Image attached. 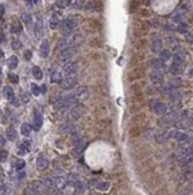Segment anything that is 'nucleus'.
I'll use <instances>...</instances> for the list:
<instances>
[{"mask_svg":"<svg viewBox=\"0 0 193 195\" xmlns=\"http://www.w3.org/2000/svg\"><path fill=\"white\" fill-rule=\"evenodd\" d=\"M24 59H25V60H30V59H31V51H30V50H26V51L24 53Z\"/></svg>","mask_w":193,"mask_h":195,"instance_id":"obj_52","label":"nucleus"},{"mask_svg":"<svg viewBox=\"0 0 193 195\" xmlns=\"http://www.w3.org/2000/svg\"><path fill=\"white\" fill-rule=\"evenodd\" d=\"M24 166H25V160H23V159H18V160H15V163H14V167H15L17 170H21Z\"/></svg>","mask_w":193,"mask_h":195,"instance_id":"obj_42","label":"nucleus"},{"mask_svg":"<svg viewBox=\"0 0 193 195\" xmlns=\"http://www.w3.org/2000/svg\"><path fill=\"white\" fill-rule=\"evenodd\" d=\"M7 158V152L5 150H1V162H5Z\"/></svg>","mask_w":193,"mask_h":195,"instance_id":"obj_51","label":"nucleus"},{"mask_svg":"<svg viewBox=\"0 0 193 195\" xmlns=\"http://www.w3.org/2000/svg\"><path fill=\"white\" fill-rule=\"evenodd\" d=\"M42 124H43V116H42V114L39 111L35 110L33 111V124H32V128L35 130H39Z\"/></svg>","mask_w":193,"mask_h":195,"instance_id":"obj_12","label":"nucleus"},{"mask_svg":"<svg viewBox=\"0 0 193 195\" xmlns=\"http://www.w3.org/2000/svg\"><path fill=\"white\" fill-rule=\"evenodd\" d=\"M38 0H27V2L30 4V5H32V4H36Z\"/></svg>","mask_w":193,"mask_h":195,"instance_id":"obj_56","label":"nucleus"},{"mask_svg":"<svg viewBox=\"0 0 193 195\" xmlns=\"http://www.w3.org/2000/svg\"><path fill=\"white\" fill-rule=\"evenodd\" d=\"M8 80L11 83H13V84H18L19 83V77L17 74H14V73H10L8 74Z\"/></svg>","mask_w":193,"mask_h":195,"instance_id":"obj_41","label":"nucleus"},{"mask_svg":"<svg viewBox=\"0 0 193 195\" xmlns=\"http://www.w3.org/2000/svg\"><path fill=\"white\" fill-rule=\"evenodd\" d=\"M1 195H10V189L7 185H5L4 183L1 184Z\"/></svg>","mask_w":193,"mask_h":195,"instance_id":"obj_48","label":"nucleus"},{"mask_svg":"<svg viewBox=\"0 0 193 195\" xmlns=\"http://www.w3.org/2000/svg\"><path fill=\"white\" fill-rule=\"evenodd\" d=\"M25 176V173L23 172V171H20V173H19V178H21V177H24Z\"/></svg>","mask_w":193,"mask_h":195,"instance_id":"obj_58","label":"nucleus"},{"mask_svg":"<svg viewBox=\"0 0 193 195\" xmlns=\"http://www.w3.org/2000/svg\"><path fill=\"white\" fill-rule=\"evenodd\" d=\"M24 195H43V194L36 191V190H35L33 188H31V187H27V188L24 190Z\"/></svg>","mask_w":193,"mask_h":195,"instance_id":"obj_38","label":"nucleus"},{"mask_svg":"<svg viewBox=\"0 0 193 195\" xmlns=\"http://www.w3.org/2000/svg\"><path fill=\"white\" fill-rule=\"evenodd\" d=\"M186 172L187 173H193V163L186 166Z\"/></svg>","mask_w":193,"mask_h":195,"instance_id":"obj_50","label":"nucleus"},{"mask_svg":"<svg viewBox=\"0 0 193 195\" xmlns=\"http://www.w3.org/2000/svg\"><path fill=\"white\" fill-rule=\"evenodd\" d=\"M151 66H152L155 69L161 71V69L164 68V62H163L161 59H154V60L151 61Z\"/></svg>","mask_w":193,"mask_h":195,"instance_id":"obj_30","label":"nucleus"},{"mask_svg":"<svg viewBox=\"0 0 193 195\" xmlns=\"http://www.w3.org/2000/svg\"><path fill=\"white\" fill-rule=\"evenodd\" d=\"M21 30H23V26H21V24L19 22H14L12 24V26H11V32L12 33H20Z\"/></svg>","mask_w":193,"mask_h":195,"instance_id":"obj_36","label":"nucleus"},{"mask_svg":"<svg viewBox=\"0 0 193 195\" xmlns=\"http://www.w3.org/2000/svg\"><path fill=\"white\" fill-rule=\"evenodd\" d=\"M143 69H137V71H135L131 75H130V78L131 79H133V78H139V77H143Z\"/></svg>","mask_w":193,"mask_h":195,"instance_id":"obj_45","label":"nucleus"},{"mask_svg":"<svg viewBox=\"0 0 193 195\" xmlns=\"http://www.w3.org/2000/svg\"><path fill=\"white\" fill-rule=\"evenodd\" d=\"M18 63H19V60H18V57H17L15 55H12V56H10V57L7 59V66H8L10 69L17 68Z\"/></svg>","mask_w":193,"mask_h":195,"instance_id":"obj_23","label":"nucleus"},{"mask_svg":"<svg viewBox=\"0 0 193 195\" xmlns=\"http://www.w3.org/2000/svg\"><path fill=\"white\" fill-rule=\"evenodd\" d=\"M152 110L155 114L157 115H166L167 114V105L162 102H155L154 105H152Z\"/></svg>","mask_w":193,"mask_h":195,"instance_id":"obj_13","label":"nucleus"},{"mask_svg":"<svg viewBox=\"0 0 193 195\" xmlns=\"http://www.w3.org/2000/svg\"><path fill=\"white\" fill-rule=\"evenodd\" d=\"M0 140H1V141H0V142H1V146H4V145H5V138H4V136H1V138H0Z\"/></svg>","mask_w":193,"mask_h":195,"instance_id":"obj_55","label":"nucleus"},{"mask_svg":"<svg viewBox=\"0 0 193 195\" xmlns=\"http://www.w3.org/2000/svg\"><path fill=\"white\" fill-rule=\"evenodd\" d=\"M187 75H188L189 78H193V67L188 69V72H187Z\"/></svg>","mask_w":193,"mask_h":195,"instance_id":"obj_54","label":"nucleus"},{"mask_svg":"<svg viewBox=\"0 0 193 195\" xmlns=\"http://www.w3.org/2000/svg\"><path fill=\"white\" fill-rule=\"evenodd\" d=\"M179 117H180V115H179L178 111H175V110L174 111H168L166 115L162 116L161 123L162 124H172V123H175L179 120Z\"/></svg>","mask_w":193,"mask_h":195,"instance_id":"obj_5","label":"nucleus"},{"mask_svg":"<svg viewBox=\"0 0 193 195\" xmlns=\"http://www.w3.org/2000/svg\"><path fill=\"white\" fill-rule=\"evenodd\" d=\"M182 72V67H181V65H178V63H172L170 66H169V73L170 74H173V75H178V74H180Z\"/></svg>","mask_w":193,"mask_h":195,"instance_id":"obj_24","label":"nucleus"},{"mask_svg":"<svg viewBox=\"0 0 193 195\" xmlns=\"http://www.w3.org/2000/svg\"><path fill=\"white\" fill-rule=\"evenodd\" d=\"M74 55H75V48H74V47L66 48V49H63V50L60 51V54H58V56H57V60H58V62L66 65V63H68V61H69Z\"/></svg>","mask_w":193,"mask_h":195,"instance_id":"obj_4","label":"nucleus"},{"mask_svg":"<svg viewBox=\"0 0 193 195\" xmlns=\"http://www.w3.org/2000/svg\"><path fill=\"white\" fill-rule=\"evenodd\" d=\"M31 130H32V127H31V124H29V123H23L21 127H20V132H21V134L25 135V136L30 135Z\"/></svg>","mask_w":193,"mask_h":195,"instance_id":"obj_33","label":"nucleus"},{"mask_svg":"<svg viewBox=\"0 0 193 195\" xmlns=\"http://www.w3.org/2000/svg\"><path fill=\"white\" fill-rule=\"evenodd\" d=\"M29 151H30V141H23L19 146H18V153L20 154V156H25V154H27L29 153Z\"/></svg>","mask_w":193,"mask_h":195,"instance_id":"obj_20","label":"nucleus"},{"mask_svg":"<svg viewBox=\"0 0 193 195\" xmlns=\"http://www.w3.org/2000/svg\"><path fill=\"white\" fill-rule=\"evenodd\" d=\"M60 85H61V87H62L63 90H69V89H71L73 86L76 85V78H75V75L64 78Z\"/></svg>","mask_w":193,"mask_h":195,"instance_id":"obj_11","label":"nucleus"},{"mask_svg":"<svg viewBox=\"0 0 193 195\" xmlns=\"http://www.w3.org/2000/svg\"><path fill=\"white\" fill-rule=\"evenodd\" d=\"M172 139L176 140L178 142H182V144H186L188 140H189V136L181 132V130H172Z\"/></svg>","mask_w":193,"mask_h":195,"instance_id":"obj_8","label":"nucleus"},{"mask_svg":"<svg viewBox=\"0 0 193 195\" xmlns=\"http://www.w3.org/2000/svg\"><path fill=\"white\" fill-rule=\"evenodd\" d=\"M5 13V7H4V5H1V14H4Z\"/></svg>","mask_w":193,"mask_h":195,"instance_id":"obj_57","label":"nucleus"},{"mask_svg":"<svg viewBox=\"0 0 193 195\" xmlns=\"http://www.w3.org/2000/svg\"><path fill=\"white\" fill-rule=\"evenodd\" d=\"M2 92H4V96L11 102L13 98H15L14 97V92H13V90H12V87H10V86H5L4 89H2Z\"/></svg>","mask_w":193,"mask_h":195,"instance_id":"obj_26","label":"nucleus"},{"mask_svg":"<svg viewBox=\"0 0 193 195\" xmlns=\"http://www.w3.org/2000/svg\"><path fill=\"white\" fill-rule=\"evenodd\" d=\"M41 91H42V92H43V93H44V92H45V86H44V85H43V86H42V87H41Z\"/></svg>","mask_w":193,"mask_h":195,"instance_id":"obj_59","label":"nucleus"},{"mask_svg":"<svg viewBox=\"0 0 193 195\" xmlns=\"http://www.w3.org/2000/svg\"><path fill=\"white\" fill-rule=\"evenodd\" d=\"M79 41H81V36L79 35V33H76V32H71V33H69V35H66V36H63L60 41H58V48L61 49V50H63V49H66V48H70V47H73L75 43H77Z\"/></svg>","mask_w":193,"mask_h":195,"instance_id":"obj_1","label":"nucleus"},{"mask_svg":"<svg viewBox=\"0 0 193 195\" xmlns=\"http://www.w3.org/2000/svg\"><path fill=\"white\" fill-rule=\"evenodd\" d=\"M32 75L35 77V79L41 80L43 78V72L38 66H35V67H32Z\"/></svg>","mask_w":193,"mask_h":195,"instance_id":"obj_32","label":"nucleus"},{"mask_svg":"<svg viewBox=\"0 0 193 195\" xmlns=\"http://www.w3.org/2000/svg\"><path fill=\"white\" fill-rule=\"evenodd\" d=\"M192 2H193V0H192Z\"/></svg>","mask_w":193,"mask_h":195,"instance_id":"obj_61","label":"nucleus"},{"mask_svg":"<svg viewBox=\"0 0 193 195\" xmlns=\"http://www.w3.org/2000/svg\"><path fill=\"white\" fill-rule=\"evenodd\" d=\"M6 138H7L8 140H11V141L15 140V138H17V130H15L14 127L11 126V127L6 128Z\"/></svg>","mask_w":193,"mask_h":195,"instance_id":"obj_25","label":"nucleus"},{"mask_svg":"<svg viewBox=\"0 0 193 195\" xmlns=\"http://www.w3.org/2000/svg\"><path fill=\"white\" fill-rule=\"evenodd\" d=\"M36 165L39 170H45L48 166H49V159L44 156V154H39L38 158H37V162H36Z\"/></svg>","mask_w":193,"mask_h":195,"instance_id":"obj_15","label":"nucleus"},{"mask_svg":"<svg viewBox=\"0 0 193 195\" xmlns=\"http://www.w3.org/2000/svg\"><path fill=\"white\" fill-rule=\"evenodd\" d=\"M186 41L189 43V44H193V32H189L186 35Z\"/></svg>","mask_w":193,"mask_h":195,"instance_id":"obj_49","label":"nucleus"},{"mask_svg":"<svg viewBox=\"0 0 193 195\" xmlns=\"http://www.w3.org/2000/svg\"><path fill=\"white\" fill-rule=\"evenodd\" d=\"M51 178H52V182H54L56 189L60 190V189H62V188L66 187L67 177H66V175H64V172H63L62 170H60V169L54 170V172H52V175H51Z\"/></svg>","mask_w":193,"mask_h":195,"instance_id":"obj_2","label":"nucleus"},{"mask_svg":"<svg viewBox=\"0 0 193 195\" xmlns=\"http://www.w3.org/2000/svg\"><path fill=\"white\" fill-rule=\"evenodd\" d=\"M158 56H160V59H161L163 62H166V61H168V60L170 59L172 55H170V51H169L168 49H162V50L160 51V55H158Z\"/></svg>","mask_w":193,"mask_h":195,"instance_id":"obj_34","label":"nucleus"},{"mask_svg":"<svg viewBox=\"0 0 193 195\" xmlns=\"http://www.w3.org/2000/svg\"><path fill=\"white\" fill-rule=\"evenodd\" d=\"M67 5H68V0H57L56 1V6L60 8H64V7H67Z\"/></svg>","mask_w":193,"mask_h":195,"instance_id":"obj_47","label":"nucleus"},{"mask_svg":"<svg viewBox=\"0 0 193 195\" xmlns=\"http://www.w3.org/2000/svg\"><path fill=\"white\" fill-rule=\"evenodd\" d=\"M63 72L67 77H73L77 72V65L75 62H68L63 66Z\"/></svg>","mask_w":193,"mask_h":195,"instance_id":"obj_9","label":"nucleus"},{"mask_svg":"<svg viewBox=\"0 0 193 195\" xmlns=\"http://www.w3.org/2000/svg\"><path fill=\"white\" fill-rule=\"evenodd\" d=\"M182 19H183V13L180 12V11L175 12V13L173 14V17H172V20H173L174 23H178V24H181V23H182Z\"/></svg>","mask_w":193,"mask_h":195,"instance_id":"obj_35","label":"nucleus"},{"mask_svg":"<svg viewBox=\"0 0 193 195\" xmlns=\"http://www.w3.org/2000/svg\"><path fill=\"white\" fill-rule=\"evenodd\" d=\"M192 189H193V185H192Z\"/></svg>","mask_w":193,"mask_h":195,"instance_id":"obj_60","label":"nucleus"},{"mask_svg":"<svg viewBox=\"0 0 193 195\" xmlns=\"http://www.w3.org/2000/svg\"><path fill=\"white\" fill-rule=\"evenodd\" d=\"M74 95H75L76 100L82 102V100H85V99H87V98H88L89 92H88V89H87L86 86H80V87H77V89L75 90Z\"/></svg>","mask_w":193,"mask_h":195,"instance_id":"obj_7","label":"nucleus"},{"mask_svg":"<svg viewBox=\"0 0 193 195\" xmlns=\"http://www.w3.org/2000/svg\"><path fill=\"white\" fill-rule=\"evenodd\" d=\"M185 61V55L181 53V51H178L173 55V62L174 63H178V65H182Z\"/></svg>","mask_w":193,"mask_h":195,"instance_id":"obj_27","label":"nucleus"},{"mask_svg":"<svg viewBox=\"0 0 193 195\" xmlns=\"http://www.w3.org/2000/svg\"><path fill=\"white\" fill-rule=\"evenodd\" d=\"M21 20H23V23H25L26 25H30L31 22H32L31 16H30L29 13H23V14H21Z\"/></svg>","mask_w":193,"mask_h":195,"instance_id":"obj_39","label":"nucleus"},{"mask_svg":"<svg viewBox=\"0 0 193 195\" xmlns=\"http://www.w3.org/2000/svg\"><path fill=\"white\" fill-rule=\"evenodd\" d=\"M31 92H32V95L33 96H38L42 91H41V89L38 87V85H36V84H32L31 85Z\"/></svg>","mask_w":193,"mask_h":195,"instance_id":"obj_43","label":"nucleus"},{"mask_svg":"<svg viewBox=\"0 0 193 195\" xmlns=\"http://www.w3.org/2000/svg\"><path fill=\"white\" fill-rule=\"evenodd\" d=\"M83 110H85L83 105H81V104L74 105V106L69 110V120H70V121H76V120H79V118L82 116Z\"/></svg>","mask_w":193,"mask_h":195,"instance_id":"obj_6","label":"nucleus"},{"mask_svg":"<svg viewBox=\"0 0 193 195\" xmlns=\"http://www.w3.org/2000/svg\"><path fill=\"white\" fill-rule=\"evenodd\" d=\"M20 47H21V43H20L19 39H13L12 41V49L18 50V49H20Z\"/></svg>","mask_w":193,"mask_h":195,"instance_id":"obj_46","label":"nucleus"},{"mask_svg":"<svg viewBox=\"0 0 193 195\" xmlns=\"http://www.w3.org/2000/svg\"><path fill=\"white\" fill-rule=\"evenodd\" d=\"M35 31H36V33H41L42 32V19L41 18H38V22L35 25Z\"/></svg>","mask_w":193,"mask_h":195,"instance_id":"obj_44","label":"nucleus"},{"mask_svg":"<svg viewBox=\"0 0 193 195\" xmlns=\"http://www.w3.org/2000/svg\"><path fill=\"white\" fill-rule=\"evenodd\" d=\"M54 106L55 109H61V108H64V96H58L55 98L54 100Z\"/></svg>","mask_w":193,"mask_h":195,"instance_id":"obj_28","label":"nucleus"},{"mask_svg":"<svg viewBox=\"0 0 193 195\" xmlns=\"http://www.w3.org/2000/svg\"><path fill=\"white\" fill-rule=\"evenodd\" d=\"M75 189H76V191H79V193H83L85 190H86V183L83 182V181H77L76 183H75Z\"/></svg>","mask_w":193,"mask_h":195,"instance_id":"obj_37","label":"nucleus"},{"mask_svg":"<svg viewBox=\"0 0 193 195\" xmlns=\"http://www.w3.org/2000/svg\"><path fill=\"white\" fill-rule=\"evenodd\" d=\"M75 102H76V98H75V95L74 93H69V95L64 96V105L66 106L73 105Z\"/></svg>","mask_w":193,"mask_h":195,"instance_id":"obj_29","label":"nucleus"},{"mask_svg":"<svg viewBox=\"0 0 193 195\" xmlns=\"http://www.w3.org/2000/svg\"><path fill=\"white\" fill-rule=\"evenodd\" d=\"M18 102H19V100H18L17 98H13V99L11 100V104H12V105H15V106H17V105H19V103H18Z\"/></svg>","mask_w":193,"mask_h":195,"instance_id":"obj_53","label":"nucleus"},{"mask_svg":"<svg viewBox=\"0 0 193 195\" xmlns=\"http://www.w3.org/2000/svg\"><path fill=\"white\" fill-rule=\"evenodd\" d=\"M95 188H96L99 191H107V190L111 188V184H110V182H99V183L95 185Z\"/></svg>","mask_w":193,"mask_h":195,"instance_id":"obj_31","label":"nucleus"},{"mask_svg":"<svg viewBox=\"0 0 193 195\" xmlns=\"http://www.w3.org/2000/svg\"><path fill=\"white\" fill-rule=\"evenodd\" d=\"M58 130H60V133H71V134H74V133H76V127L73 123L67 122V123L61 124Z\"/></svg>","mask_w":193,"mask_h":195,"instance_id":"obj_16","label":"nucleus"},{"mask_svg":"<svg viewBox=\"0 0 193 195\" xmlns=\"http://www.w3.org/2000/svg\"><path fill=\"white\" fill-rule=\"evenodd\" d=\"M178 31L181 32V33H187V31H188V26H187V24H185V23L179 24V25H178Z\"/></svg>","mask_w":193,"mask_h":195,"instance_id":"obj_40","label":"nucleus"},{"mask_svg":"<svg viewBox=\"0 0 193 195\" xmlns=\"http://www.w3.org/2000/svg\"><path fill=\"white\" fill-rule=\"evenodd\" d=\"M151 50L152 53H158L162 50V41L160 38H156L151 42Z\"/></svg>","mask_w":193,"mask_h":195,"instance_id":"obj_22","label":"nucleus"},{"mask_svg":"<svg viewBox=\"0 0 193 195\" xmlns=\"http://www.w3.org/2000/svg\"><path fill=\"white\" fill-rule=\"evenodd\" d=\"M76 20L74 18H66L62 20V24H61V32L66 36V35H69L73 32V30H75L76 28Z\"/></svg>","mask_w":193,"mask_h":195,"instance_id":"obj_3","label":"nucleus"},{"mask_svg":"<svg viewBox=\"0 0 193 195\" xmlns=\"http://www.w3.org/2000/svg\"><path fill=\"white\" fill-rule=\"evenodd\" d=\"M30 187L33 188L36 191H38V193H41V194H43L45 190H48V188L45 187V184L43 183V181H33V182L30 184Z\"/></svg>","mask_w":193,"mask_h":195,"instance_id":"obj_18","label":"nucleus"},{"mask_svg":"<svg viewBox=\"0 0 193 195\" xmlns=\"http://www.w3.org/2000/svg\"><path fill=\"white\" fill-rule=\"evenodd\" d=\"M49 24H50V28H51V29H57V28H61L62 22H61V19H60V17H58V14H57V13H55V14H52V16H51Z\"/></svg>","mask_w":193,"mask_h":195,"instance_id":"obj_19","label":"nucleus"},{"mask_svg":"<svg viewBox=\"0 0 193 195\" xmlns=\"http://www.w3.org/2000/svg\"><path fill=\"white\" fill-rule=\"evenodd\" d=\"M49 53H50V44H49V42L46 39H43L41 45H39V54H41L42 57L45 59V57H48Z\"/></svg>","mask_w":193,"mask_h":195,"instance_id":"obj_14","label":"nucleus"},{"mask_svg":"<svg viewBox=\"0 0 193 195\" xmlns=\"http://www.w3.org/2000/svg\"><path fill=\"white\" fill-rule=\"evenodd\" d=\"M149 79L151 83L154 84H161L162 80H163V74H162V71H158V69H154L149 73Z\"/></svg>","mask_w":193,"mask_h":195,"instance_id":"obj_10","label":"nucleus"},{"mask_svg":"<svg viewBox=\"0 0 193 195\" xmlns=\"http://www.w3.org/2000/svg\"><path fill=\"white\" fill-rule=\"evenodd\" d=\"M62 74H61V72L60 71H52L51 72V74H50V81L51 83H58V84H61L62 83Z\"/></svg>","mask_w":193,"mask_h":195,"instance_id":"obj_21","label":"nucleus"},{"mask_svg":"<svg viewBox=\"0 0 193 195\" xmlns=\"http://www.w3.org/2000/svg\"><path fill=\"white\" fill-rule=\"evenodd\" d=\"M169 139H172V130H164L158 135H156V141L158 144H163Z\"/></svg>","mask_w":193,"mask_h":195,"instance_id":"obj_17","label":"nucleus"}]
</instances>
